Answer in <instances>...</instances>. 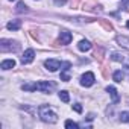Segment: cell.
Segmentation results:
<instances>
[{"instance_id": "cell-1", "label": "cell", "mask_w": 129, "mask_h": 129, "mask_svg": "<svg viewBox=\"0 0 129 129\" xmlns=\"http://www.w3.org/2000/svg\"><path fill=\"white\" fill-rule=\"evenodd\" d=\"M38 112H40V117H41V120L44 121V123H56L58 121V115L47 106V105H41L40 106V109H38Z\"/></svg>"}, {"instance_id": "cell-2", "label": "cell", "mask_w": 129, "mask_h": 129, "mask_svg": "<svg viewBox=\"0 0 129 129\" xmlns=\"http://www.w3.org/2000/svg\"><path fill=\"white\" fill-rule=\"evenodd\" d=\"M55 87L56 85L53 82H50V81H41V82L34 84V91L38 90V91H43V93H50V91L55 90Z\"/></svg>"}, {"instance_id": "cell-3", "label": "cell", "mask_w": 129, "mask_h": 129, "mask_svg": "<svg viewBox=\"0 0 129 129\" xmlns=\"http://www.w3.org/2000/svg\"><path fill=\"white\" fill-rule=\"evenodd\" d=\"M18 49H20V46L15 41L2 40V43H0V50H2V52H17Z\"/></svg>"}, {"instance_id": "cell-4", "label": "cell", "mask_w": 129, "mask_h": 129, "mask_svg": "<svg viewBox=\"0 0 129 129\" xmlns=\"http://www.w3.org/2000/svg\"><path fill=\"white\" fill-rule=\"evenodd\" d=\"M61 66H62V62L58 61V59H47L44 62V67L47 70H50V72H56L58 69H61Z\"/></svg>"}, {"instance_id": "cell-5", "label": "cell", "mask_w": 129, "mask_h": 129, "mask_svg": "<svg viewBox=\"0 0 129 129\" xmlns=\"http://www.w3.org/2000/svg\"><path fill=\"white\" fill-rule=\"evenodd\" d=\"M94 75L91 73V72H87L85 75H82V78H81V85L82 87H91L93 84H94Z\"/></svg>"}, {"instance_id": "cell-6", "label": "cell", "mask_w": 129, "mask_h": 129, "mask_svg": "<svg viewBox=\"0 0 129 129\" xmlns=\"http://www.w3.org/2000/svg\"><path fill=\"white\" fill-rule=\"evenodd\" d=\"M34 58H35V52L32 50V49H27L24 53H23V56H21V64L23 66H26V64H30L32 61H34Z\"/></svg>"}, {"instance_id": "cell-7", "label": "cell", "mask_w": 129, "mask_h": 129, "mask_svg": "<svg viewBox=\"0 0 129 129\" xmlns=\"http://www.w3.org/2000/svg\"><path fill=\"white\" fill-rule=\"evenodd\" d=\"M72 40H73V35H72L69 30H61V34H59V43H61V44L67 46V44L72 43Z\"/></svg>"}, {"instance_id": "cell-8", "label": "cell", "mask_w": 129, "mask_h": 129, "mask_svg": "<svg viewBox=\"0 0 129 129\" xmlns=\"http://www.w3.org/2000/svg\"><path fill=\"white\" fill-rule=\"evenodd\" d=\"M106 91L109 93V96L112 99V103H118L120 102V96H118V93H117V90L114 87H106Z\"/></svg>"}, {"instance_id": "cell-9", "label": "cell", "mask_w": 129, "mask_h": 129, "mask_svg": "<svg viewBox=\"0 0 129 129\" xmlns=\"http://www.w3.org/2000/svg\"><path fill=\"white\" fill-rule=\"evenodd\" d=\"M115 41L118 43V46H121V47H124V49H127V50H129V38H127V37L118 35V37L115 38Z\"/></svg>"}, {"instance_id": "cell-10", "label": "cell", "mask_w": 129, "mask_h": 129, "mask_svg": "<svg viewBox=\"0 0 129 129\" xmlns=\"http://www.w3.org/2000/svg\"><path fill=\"white\" fill-rule=\"evenodd\" d=\"M14 67H15V61L14 59H5L2 62V66H0L2 70H9V69H14Z\"/></svg>"}, {"instance_id": "cell-11", "label": "cell", "mask_w": 129, "mask_h": 129, "mask_svg": "<svg viewBox=\"0 0 129 129\" xmlns=\"http://www.w3.org/2000/svg\"><path fill=\"white\" fill-rule=\"evenodd\" d=\"M78 49H79L81 52H88V50L91 49V43H90V41H87V40H82V41H79Z\"/></svg>"}, {"instance_id": "cell-12", "label": "cell", "mask_w": 129, "mask_h": 129, "mask_svg": "<svg viewBox=\"0 0 129 129\" xmlns=\"http://www.w3.org/2000/svg\"><path fill=\"white\" fill-rule=\"evenodd\" d=\"M20 26H21V23H20L18 20H17V21H9V23L6 24V27H8L9 30H18Z\"/></svg>"}, {"instance_id": "cell-13", "label": "cell", "mask_w": 129, "mask_h": 129, "mask_svg": "<svg viewBox=\"0 0 129 129\" xmlns=\"http://www.w3.org/2000/svg\"><path fill=\"white\" fill-rule=\"evenodd\" d=\"M123 78H124V73H123L121 70H117V72H114V75H112V79H114L115 82H121Z\"/></svg>"}, {"instance_id": "cell-14", "label": "cell", "mask_w": 129, "mask_h": 129, "mask_svg": "<svg viewBox=\"0 0 129 129\" xmlns=\"http://www.w3.org/2000/svg\"><path fill=\"white\" fill-rule=\"evenodd\" d=\"M111 59L112 61H117V62H123L124 61V56L120 55V53H117V52H114V53H111Z\"/></svg>"}, {"instance_id": "cell-15", "label": "cell", "mask_w": 129, "mask_h": 129, "mask_svg": "<svg viewBox=\"0 0 129 129\" xmlns=\"http://www.w3.org/2000/svg\"><path fill=\"white\" fill-rule=\"evenodd\" d=\"M59 99H61L62 102H66V103H67V102L70 100V96H69V93H67L66 90H62V91H59Z\"/></svg>"}, {"instance_id": "cell-16", "label": "cell", "mask_w": 129, "mask_h": 129, "mask_svg": "<svg viewBox=\"0 0 129 129\" xmlns=\"http://www.w3.org/2000/svg\"><path fill=\"white\" fill-rule=\"evenodd\" d=\"M17 12H27V6L24 5V2L17 3Z\"/></svg>"}, {"instance_id": "cell-17", "label": "cell", "mask_w": 129, "mask_h": 129, "mask_svg": "<svg viewBox=\"0 0 129 129\" xmlns=\"http://www.w3.org/2000/svg\"><path fill=\"white\" fill-rule=\"evenodd\" d=\"M99 21H100V24L103 26V29H106L108 32H111V30L114 29V27H112V24H111V23H108L106 20H99Z\"/></svg>"}, {"instance_id": "cell-18", "label": "cell", "mask_w": 129, "mask_h": 129, "mask_svg": "<svg viewBox=\"0 0 129 129\" xmlns=\"http://www.w3.org/2000/svg\"><path fill=\"white\" fill-rule=\"evenodd\" d=\"M66 127H67V129H78L79 124L75 123V121H72V120H67V121H66Z\"/></svg>"}, {"instance_id": "cell-19", "label": "cell", "mask_w": 129, "mask_h": 129, "mask_svg": "<svg viewBox=\"0 0 129 129\" xmlns=\"http://www.w3.org/2000/svg\"><path fill=\"white\" fill-rule=\"evenodd\" d=\"M67 72L69 70H62V73H61V81H64V82H69L70 81V75Z\"/></svg>"}, {"instance_id": "cell-20", "label": "cell", "mask_w": 129, "mask_h": 129, "mask_svg": "<svg viewBox=\"0 0 129 129\" xmlns=\"http://www.w3.org/2000/svg\"><path fill=\"white\" fill-rule=\"evenodd\" d=\"M120 121H126V123H127V121H129V112H126V111L121 112V114H120Z\"/></svg>"}, {"instance_id": "cell-21", "label": "cell", "mask_w": 129, "mask_h": 129, "mask_svg": "<svg viewBox=\"0 0 129 129\" xmlns=\"http://www.w3.org/2000/svg\"><path fill=\"white\" fill-rule=\"evenodd\" d=\"M73 109H75L76 112H82V106H81V103H75V105H73Z\"/></svg>"}, {"instance_id": "cell-22", "label": "cell", "mask_w": 129, "mask_h": 129, "mask_svg": "<svg viewBox=\"0 0 129 129\" xmlns=\"http://www.w3.org/2000/svg\"><path fill=\"white\" fill-rule=\"evenodd\" d=\"M124 69H126V72H127V73H129V64H127V66H126V67H124Z\"/></svg>"}, {"instance_id": "cell-23", "label": "cell", "mask_w": 129, "mask_h": 129, "mask_svg": "<svg viewBox=\"0 0 129 129\" xmlns=\"http://www.w3.org/2000/svg\"><path fill=\"white\" fill-rule=\"evenodd\" d=\"M126 26H127V27H129V21H127V23H126Z\"/></svg>"}]
</instances>
